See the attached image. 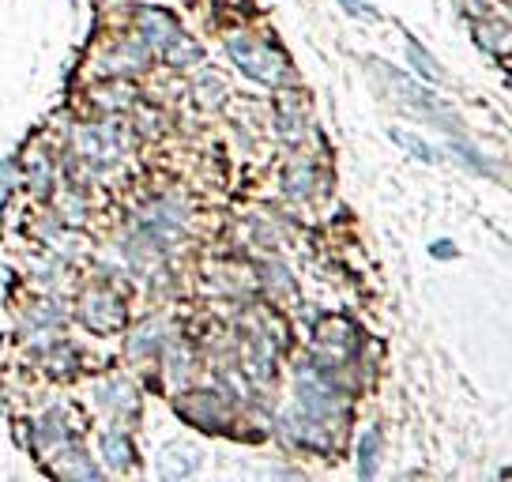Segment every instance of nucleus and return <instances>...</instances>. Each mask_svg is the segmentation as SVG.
I'll use <instances>...</instances> for the list:
<instances>
[{"label": "nucleus", "mask_w": 512, "mask_h": 482, "mask_svg": "<svg viewBox=\"0 0 512 482\" xmlns=\"http://www.w3.org/2000/svg\"><path fill=\"white\" fill-rule=\"evenodd\" d=\"M226 53L238 65V72H245L249 80L264 83V87H279L290 76L287 57L272 42L256 38V34H230L226 38Z\"/></svg>", "instance_id": "1"}, {"label": "nucleus", "mask_w": 512, "mask_h": 482, "mask_svg": "<svg viewBox=\"0 0 512 482\" xmlns=\"http://www.w3.org/2000/svg\"><path fill=\"white\" fill-rule=\"evenodd\" d=\"M72 155L76 162H83L87 170H110L121 162L125 155V129H121V121H98V125H76L72 132Z\"/></svg>", "instance_id": "2"}, {"label": "nucleus", "mask_w": 512, "mask_h": 482, "mask_svg": "<svg viewBox=\"0 0 512 482\" xmlns=\"http://www.w3.org/2000/svg\"><path fill=\"white\" fill-rule=\"evenodd\" d=\"M76 317L87 332H95V336H110V332H121L128 321V309H125V298L121 294H113L110 287H91L80 294V309H76Z\"/></svg>", "instance_id": "3"}, {"label": "nucleus", "mask_w": 512, "mask_h": 482, "mask_svg": "<svg viewBox=\"0 0 512 482\" xmlns=\"http://www.w3.org/2000/svg\"><path fill=\"white\" fill-rule=\"evenodd\" d=\"M151 57H155V49L132 31V34H125V38H117V42L98 57V65H102L106 76H117V80H121V76H132V72H144V68L151 65Z\"/></svg>", "instance_id": "4"}, {"label": "nucleus", "mask_w": 512, "mask_h": 482, "mask_svg": "<svg viewBox=\"0 0 512 482\" xmlns=\"http://www.w3.org/2000/svg\"><path fill=\"white\" fill-rule=\"evenodd\" d=\"M27 426H31L27 445H31L34 460H46V456H53L57 449H64L68 441H76V437H72V426H68V418H64L61 411H46V415H38L34 422H27Z\"/></svg>", "instance_id": "5"}, {"label": "nucleus", "mask_w": 512, "mask_h": 482, "mask_svg": "<svg viewBox=\"0 0 512 482\" xmlns=\"http://www.w3.org/2000/svg\"><path fill=\"white\" fill-rule=\"evenodd\" d=\"M95 403L113 422H132L140 415V392L128 385L125 377H106L95 385Z\"/></svg>", "instance_id": "6"}, {"label": "nucleus", "mask_w": 512, "mask_h": 482, "mask_svg": "<svg viewBox=\"0 0 512 482\" xmlns=\"http://www.w3.org/2000/svg\"><path fill=\"white\" fill-rule=\"evenodd\" d=\"M46 460H49V475H57V479H106V467L98 464L80 441H68L64 449H57Z\"/></svg>", "instance_id": "7"}, {"label": "nucleus", "mask_w": 512, "mask_h": 482, "mask_svg": "<svg viewBox=\"0 0 512 482\" xmlns=\"http://www.w3.org/2000/svg\"><path fill=\"white\" fill-rule=\"evenodd\" d=\"M98 460L106 467V475H125V471L136 467V445H132L128 430H121L117 422L98 437Z\"/></svg>", "instance_id": "8"}, {"label": "nucleus", "mask_w": 512, "mask_h": 482, "mask_svg": "<svg viewBox=\"0 0 512 482\" xmlns=\"http://www.w3.org/2000/svg\"><path fill=\"white\" fill-rule=\"evenodd\" d=\"M177 415L200 430H219L226 422V407L219 400V392H189L177 400Z\"/></svg>", "instance_id": "9"}, {"label": "nucleus", "mask_w": 512, "mask_h": 482, "mask_svg": "<svg viewBox=\"0 0 512 482\" xmlns=\"http://www.w3.org/2000/svg\"><path fill=\"white\" fill-rule=\"evenodd\" d=\"M132 31L140 34L155 53H162V46H166L181 27H177V19L170 16V12H162V8H136V16H132Z\"/></svg>", "instance_id": "10"}, {"label": "nucleus", "mask_w": 512, "mask_h": 482, "mask_svg": "<svg viewBox=\"0 0 512 482\" xmlns=\"http://www.w3.org/2000/svg\"><path fill=\"white\" fill-rule=\"evenodd\" d=\"M19 174H23V181L31 185L34 193L46 196L49 189H53V181H57L53 155H46V151H27V155H23V166H19Z\"/></svg>", "instance_id": "11"}, {"label": "nucleus", "mask_w": 512, "mask_h": 482, "mask_svg": "<svg viewBox=\"0 0 512 482\" xmlns=\"http://www.w3.org/2000/svg\"><path fill=\"white\" fill-rule=\"evenodd\" d=\"M403 49H407V65H411V72H415V76H422L426 83L445 80V72H441V65H437V57H433L430 49L418 42L415 34H403Z\"/></svg>", "instance_id": "12"}, {"label": "nucleus", "mask_w": 512, "mask_h": 482, "mask_svg": "<svg viewBox=\"0 0 512 482\" xmlns=\"http://www.w3.org/2000/svg\"><path fill=\"white\" fill-rule=\"evenodd\" d=\"M196 467H200V452L192 449V445H170V449L162 452L159 475L162 479H185Z\"/></svg>", "instance_id": "13"}, {"label": "nucleus", "mask_w": 512, "mask_h": 482, "mask_svg": "<svg viewBox=\"0 0 512 482\" xmlns=\"http://www.w3.org/2000/svg\"><path fill=\"white\" fill-rule=\"evenodd\" d=\"M68 324V309L57 302V298H46V302H34L31 313H27V328L31 332H53V328H64Z\"/></svg>", "instance_id": "14"}, {"label": "nucleus", "mask_w": 512, "mask_h": 482, "mask_svg": "<svg viewBox=\"0 0 512 482\" xmlns=\"http://www.w3.org/2000/svg\"><path fill=\"white\" fill-rule=\"evenodd\" d=\"M162 57H166V65L170 68H192V65H200L204 61V49L192 42L185 31H177L166 46H162Z\"/></svg>", "instance_id": "15"}, {"label": "nucleus", "mask_w": 512, "mask_h": 482, "mask_svg": "<svg viewBox=\"0 0 512 482\" xmlns=\"http://www.w3.org/2000/svg\"><path fill=\"white\" fill-rule=\"evenodd\" d=\"M377 467H381V430L369 426L358 437V479H377Z\"/></svg>", "instance_id": "16"}, {"label": "nucleus", "mask_w": 512, "mask_h": 482, "mask_svg": "<svg viewBox=\"0 0 512 482\" xmlns=\"http://www.w3.org/2000/svg\"><path fill=\"white\" fill-rule=\"evenodd\" d=\"M76 366H80V354H76L72 343H61V339L46 343V370L49 373H57V377H72Z\"/></svg>", "instance_id": "17"}, {"label": "nucleus", "mask_w": 512, "mask_h": 482, "mask_svg": "<svg viewBox=\"0 0 512 482\" xmlns=\"http://www.w3.org/2000/svg\"><path fill=\"white\" fill-rule=\"evenodd\" d=\"M166 347V339L159 336V328L155 324H144V328H136L132 336H128V358H155V354Z\"/></svg>", "instance_id": "18"}, {"label": "nucleus", "mask_w": 512, "mask_h": 482, "mask_svg": "<svg viewBox=\"0 0 512 482\" xmlns=\"http://www.w3.org/2000/svg\"><path fill=\"white\" fill-rule=\"evenodd\" d=\"M388 136H392V144H400L403 151H407V155H415L418 162H441V151H437V147L433 144H426V140H422V136H415V132H407V129H392L388 132Z\"/></svg>", "instance_id": "19"}, {"label": "nucleus", "mask_w": 512, "mask_h": 482, "mask_svg": "<svg viewBox=\"0 0 512 482\" xmlns=\"http://www.w3.org/2000/svg\"><path fill=\"white\" fill-rule=\"evenodd\" d=\"M95 102L98 106H113V110H121V106H132V91L113 76V83H98L95 87Z\"/></svg>", "instance_id": "20"}, {"label": "nucleus", "mask_w": 512, "mask_h": 482, "mask_svg": "<svg viewBox=\"0 0 512 482\" xmlns=\"http://www.w3.org/2000/svg\"><path fill=\"white\" fill-rule=\"evenodd\" d=\"M309 181H313V170H305V166L294 170V174H287V193L302 200V196H309Z\"/></svg>", "instance_id": "21"}, {"label": "nucleus", "mask_w": 512, "mask_h": 482, "mask_svg": "<svg viewBox=\"0 0 512 482\" xmlns=\"http://www.w3.org/2000/svg\"><path fill=\"white\" fill-rule=\"evenodd\" d=\"M452 151H456V155H460V159H464L467 166H471V170H479V174H486V162L479 159V151H475L471 144H464V140H452Z\"/></svg>", "instance_id": "22"}, {"label": "nucleus", "mask_w": 512, "mask_h": 482, "mask_svg": "<svg viewBox=\"0 0 512 482\" xmlns=\"http://www.w3.org/2000/svg\"><path fill=\"white\" fill-rule=\"evenodd\" d=\"M339 8L347 12V16H358V19H377V8L369 4V0H336Z\"/></svg>", "instance_id": "23"}, {"label": "nucleus", "mask_w": 512, "mask_h": 482, "mask_svg": "<svg viewBox=\"0 0 512 482\" xmlns=\"http://www.w3.org/2000/svg\"><path fill=\"white\" fill-rule=\"evenodd\" d=\"M196 95H200V102H208V106H215V102L223 98V83L215 80V76H208V83H204V80L196 83Z\"/></svg>", "instance_id": "24"}, {"label": "nucleus", "mask_w": 512, "mask_h": 482, "mask_svg": "<svg viewBox=\"0 0 512 482\" xmlns=\"http://www.w3.org/2000/svg\"><path fill=\"white\" fill-rule=\"evenodd\" d=\"M12 181H16V159H4L0 162V204L12 193Z\"/></svg>", "instance_id": "25"}, {"label": "nucleus", "mask_w": 512, "mask_h": 482, "mask_svg": "<svg viewBox=\"0 0 512 482\" xmlns=\"http://www.w3.org/2000/svg\"><path fill=\"white\" fill-rule=\"evenodd\" d=\"M433 257H456V249H452V241H433L430 249Z\"/></svg>", "instance_id": "26"}, {"label": "nucleus", "mask_w": 512, "mask_h": 482, "mask_svg": "<svg viewBox=\"0 0 512 482\" xmlns=\"http://www.w3.org/2000/svg\"><path fill=\"white\" fill-rule=\"evenodd\" d=\"M452 4H456V8H467V0H452Z\"/></svg>", "instance_id": "27"}]
</instances>
